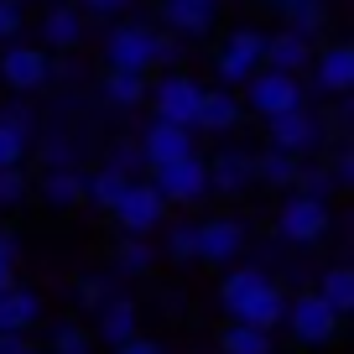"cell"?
<instances>
[{"instance_id":"f35d334b","label":"cell","mask_w":354,"mask_h":354,"mask_svg":"<svg viewBox=\"0 0 354 354\" xmlns=\"http://www.w3.org/2000/svg\"><path fill=\"white\" fill-rule=\"evenodd\" d=\"M110 167H120V172L131 177L136 167H146V156H141V146H131V141H125V146H115V151H110Z\"/></svg>"},{"instance_id":"ac0fdd59","label":"cell","mask_w":354,"mask_h":354,"mask_svg":"<svg viewBox=\"0 0 354 354\" xmlns=\"http://www.w3.org/2000/svg\"><path fill=\"white\" fill-rule=\"evenodd\" d=\"M255 183V156H245V151H224V156H214L209 162V188H219V193H245Z\"/></svg>"},{"instance_id":"d4e9b609","label":"cell","mask_w":354,"mask_h":354,"mask_svg":"<svg viewBox=\"0 0 354 354\" xmlns=\"http://www.w3.org/2000/svg\"><path fill=\"white\" fill-rule=\"evenodd\" d=\"M26 136H32V115L26 110L0 115V167H21L26 162Z\"/></svg>"},{"instance_id":"9a60e30c","label":"cell","mask_w":354,"mask_h":354,"mask_svg":"<svg viewBox=\"0 0 354 354\" xmlns=\"http://www.w3.org/2000/svg\"><path fill=\"white\" fill-rule=\"evenodd\" d=\"M37 318H42V297L32 287H6L0 292V333H32Z\"/></svg>"},{"instance_id":"4fadbf2b","label":"cell","mask_w":354,"mask_h":354,"mask_svg":"<svg viewBox=\"0 0 354 354\" xmlns=\"http://www.w3.org/2000/svg\"><path fill=\"white\" fill-rule=\"evenodd\" d=\"M245 115V104L234 100V88H203V100H198V115H193V131H209V136H224L234 131Z\"/></svg>"},{"instance_id":"b9f144b4","label":"cell","mask_w":354,"mask_h":354,"mask_svg":"<svg viewBox=\"0 0 354 354\" xmlns=\"http://www.w3.org/2000/svg\"><path fill=\"white\" fill-rule=\"evenodd\" d=\"M115 354H162V344H156V339H141V333H131V339L115 344Z\"/></svg>"},{"instance_id":"8d00e7d4","label":"cell","mask_w":354,"mask_h":354,"mask_svg":"<svg viewBox=\"0 0 354 354\" xmlns=\"http://www.w3.org/2000/svg\"><path fill=\"white\" fill-rule=\"evenodd\" d=\"M16 281V234L0 230V292Z\"/></svg>"},{"instance_id":"7a4b0ae2","label":"cell","mask_w":354,"mask_h":354,"mask_svg":"<svg viewBox=\"0 0 354 354\" xmlns=\"http://www.w3.org/2000/svg\"><path fill=\"white\" fill-rule=\"evenodd\" d=\"M245 104H250L261 120H271V115L292 110V104H302V84L297 73H281V68H255L250 78H245Z\"/></svg>"},{"instance_id":"d590c367","label":"cell","mask_w":354,"mask_h":354,"mask_svg":"<svg viewBox=\"0 0 354 354\" xmlns=\"http://www.w3.org/2000/svg\"><path fill=\"white\" fill-rule=\"evenodd\" d=\"M281 16H287V26L302 32V37H318V26H323V6H292V11H281Z\"/></svg>"},{"instance_id":"ba28073f","label":"cell","mask_w":354,"mask_h":354,"mask_svg":"<svg viewBox=\"0 0 354 354\" xmlns=\"http://www.w3.org/2000/svg\"><path fill=\"white\" fill-rule=\"evenodd\" d=\"M104 68H136V73H151V26L146 21H125L104 37Z\"/></svg>"},{"instance_id":"83f0119b","label":"cell","mask_w":354,"mask_h":354,"mask_svg":"<svg viewBox=\"0 0 354 354\" xmlns=\"http://www.w3.org/2000/svg\"><path fill=\"white\" fill-rule=\"evenodd\" d=\"M219 349H224V354H271V333H266V328H250V323L234 318L230 328L219 333Z\"/></svg>"},{"instance_id":"e0dca14e","label":"cell","mask_w":354,"mask_h":354,"mask_svg":"<svg viewBox=\"0 0 354 354\" xmlns=\"http://www.w3.org/2000/svg\"><path fill=\"white\" fill-rule=\"evenodd\" d=\"M318 88H323V94H333V100L354 88V42L323 47V57H318Z\"/></svg>"},{"instance_id":"60d3db41","label":"cell","mask_w":354,"mask_h":354,"mask_svg":"<svg viewBox=\"0 0 354 354\" xmlns=\"http://www.w3.org/2000/svg\"><path fill=\"white\" fill-rule=\"evenodd\" d=\"M16 32H21V6H16V0H0V42L16 37Z\"/></svg>"},{"instance_id":"52a82bcc","label":"cell","mask_w":354,"mask_h":354,"mask_svg":"<svg viewBox=\"0 0 354 354\" xmlns=\"http://www.w3.org/2000/svg\"><path fill=\"white\" fill-rule=\"evenodd\" d=\"M198 100H203V84L188 78V73H167V78H156V88H151L156 120H172V125H193Z\"/></svg>"},{"instance_id":"cb8c5ba5","label":"cell","mask_w":354,"mask_h":354,"mask_svg":"<svg viewBox=\"0 0 354 354\" xmlns=\"http://www.w3.org/2000/svg\"><path fill=\"white\" fill-rule=\"evenodd\" d=\"M261 287H266V271H255V266H234L230 277H224V287H219V308L234 318V313H240Z\"/></svg>"},{"instance_id":"836d02e7","label":"cell","mask_w":354,"mask_h":354,"mask_svg":"<svg viewBox=\"0 0 354 354\" xmlns=\"http://www.w3.org/2000/svg\"><path fill=\"white\" fill-rule=\"evenodd\" d=\"M26 198V172L21 167H0V209H16Z\"/></svg>"},{"instance_id":"277c9868","label":"cell","mask_w":354,"mask_h":354,"mask_svg":"<svg viewBox=\"0 0 354 354\" xmlns=\"http://www.w3.org/2000/svg\"><path fill=\"white\" fill-rule=\"evenodd\" d=\"M110 214H115V224H120L125 234H151L156 224H162V214H167V198L151 183H125L120 198L110 203Z\"/></svg>"},{"instance_id":"bcb514c9","label":"cell","mask_w":354,"mask_h":354,"mask_svg":"<svg viewBox=\"0 0 354 354\" xmlns=\"http://www.w3.org/2000/svg\"><path fill=\"white\" fill-rule=\"evenodd\" d=\"M292 6H323V0H277V11H292Z\"/></svg>"},{"instance_id":"f1b7e54d","label":"cell","mask_w":354,"mask_h":354,"mask_svg":"<svg viewBox=\"0 0 354 354\" xmlns=\"http://www.w3.org/2000/svg\"><path fill=\"white\" fill-rule=\"evenodd\" d=\"M318 297L328 302V308L339 313V318H344V313H354V271H349V266H333L328 277H323Z\"/></svg>"},{"instance_id":"7402d4cb","label":"cell","mask_w":354,"mask_h":354,"mask_svg":"<svg viewBox=\"0 0 354 354\" xmlns=\"http://www.w3.org/2000/svg\"><path fill=\"white\" fill-rule=\"evenodd\" d=\"M42 42L47 47H78L84 42V11H78V6H53V11H47V21H42Z\"/></svg>"},{"instance_id":"ffe728a7","label":"cell","mask_w":354,"mask_h":354,"mask_svg":"<svg viewBox=\"0 0 354 354\" xmlns=\"http://www.w3.org/2000/svg\"><path fill=\"white\" fill-rule=\"evenodd\" d=\"M94 313H100V339L104 344H120V339H131V333H141V328H136L141 313H136L131 297H110V292H104V302Z\"/></svg>"},{"instance_id":"5b68a950","label":"cell","mask_w":354,"mask_h":354,"mask_svg":"<svg viewBox=\"0 0 354 354\" xmlns=\"http://www.w3.org/2000/svg\"><path fill=\"white\" fill-rule=\"evenodd\" d=\"M323 230H328V198L292 193V198L281 203V214H277V234H281V240L313 245V240H323Z\"/></svg>"},{"instance_id":"ee69618b","label":"cell","mask_w":354,"mask_h":354,"mask_svg":"<svg viewBox=\"0 0 354 354\" xmlns=\"http://www.w3.org/2000/svg\"><path fill=\"white\" fill-rule=\"evenodd\" d=\"M131 0H78V11H88V16H120Z\"/></svg>"},{"instance_id":"9c48e42d","label":"cell","mask_w":354,"mask_h":354,"mask_svg":"<svg viewBox=\"0 0 354 354\" xmlns=\"http://www.w3.org/2000/svg\"><path fill=\"white\" fill-rule=\"evenodd\" d=\"M261 47H266V37L250 32V26L224 37V47H219V78H224V88H240L245 78L261 68Z\"/></svg>"},{"instance_id":"e575fe53","label":"cell","mask_w":354,"mask_h":354,"mask_svg":"<svg viewBox=\"0 0 354 354\" xmlns=\"http://www.w3.org/2000/svg\"><path fill=\"white\" fill-rule=\"evenodd\" d=\"M323 167H328V177H333V193L354 188V146H339L333 162H323Z\"/></svg>"},{"instance_id":"d6a6232c","label":"cell","mask_w":354,"mask_h":354,"mask_svg":"<svg viewBox=\"0 0 354 354\" xmlns=\"http://www.w3.org/2000/svg\"><path fill=\"white\" fill-rule=\"evenodd\" d=\"M292 188H297V193H313V198H333V177H328V167H302Z\"/></svg>"},{"instance_id":"8fae6325","label":"cell","mask_w":354,"mask_h":354,"mask_svg":"<svg viewBox=\"0 0 354 354\" xmlns=\"http://www.w3.org/2000/svg\"><path fill=\"white\" fill-rule=\"evenodd\" d=\"M0 78H6V88L26 94V88H42L53 78V63H47L42 47H6L0 53Z\"/></svg>"},{"instance_id":"4316f807","label":"cell","mask_w":354,"mask_h":354,"mask_svg":"<svg viewBox=\"0 0 354 354\" xmlns=\"http://www.w3.org/2000/svg\"><path fill=\"white\" fill-rule=\"evenodd\" d=\"M125 183H131V177H125L120 167H110V162H104L100 172H88V177H84V198L94 203L100 214H110V203L120 198V188H125Z\"/></svg>"},{"instance_id":"ab89813d","label":"cell","mask_w":354,"mask_h":354,"mask_svg":"<svg viewBox=\"0 0 354 354\" xmlns=\"http://www.w3.org/2000/svg\"><path fill=\"white\" fill-rule=\"evenodd\" d=\"M47 167H78V146L73 141H47Z\"/></svg>"},{"instance_id":"3957f363","label":"cell","mask_w":354,"mask_h":354,"mask_svg":"<svg viewBox=\"0 0 354 354\" xmlns=\"http://www.w3.org/2000/svg\"><path fill=\"white\" fill-rule=\"evenodd\" d=\"M292 328V339L308 344V349H323V344L339 339V313L328 308V302L318 297V292H308V297H292L287 302V318H281Z\"/></svg>"},{"instance_id":"8992f818","label":"cell","mask_w":354,"mask_h":354,"mask_svg":"<svg viewBox=\"0 0 354 354\" xmlns=\"http://www.w3.org/2000/svg\"><path fill=\"white\" fill-rule=\"evenodd\" d=\"M266 136H271V146L302 156V151H318L323 120L308 110V104H292V110H281V115H271V120H266Z\"/></svg>"},{"instance_id":"5bb4252c","label":"cell","mask_w":354,"mask_h":354,"mask_svg":"<svg viewBox=\"0 0 354 354\" xmlns=\"http://www.w3.org/2000/svg\"><path fill=\"white\" fill-rule=\"evenodd\" d=\"M261 63L266 68H281V73H302V68L313 63V37H302V32H277V37H266V47H261Z\"/></svg>"},{"instance_id":"6da1fadb","label":"cell","mask_w":354,"mask_h":354,"mask_svg":"<svg viewBox=\"0 0 354 354\" xmlns=\"http://www.w3.org/2000/svg\"><path fill=\"white\" fill-rule=\"evenodd\" d=\"M151 188L167 203H198L203 193H214L209 188V162L198 151L177 156V162H162V167H151Z\"/></svg>"},{"instance_id":"f546056e","label":"cell","mask_w":354,"mask_h":354,"mask_svg":"<svg viewBox=\"0 0 354 354\" xmlns=\"http://www.w3.org/2000/svg\"><path fill=\"white\" fill-rule=\"evenodd\" d=\"M115 271H125V277H146V271H151V245H146V234H125V240L115 245Z\"/></svg>"},{"instance_id":"30bf717a","label":"cell","mask_w":354,"mask_h":354,"mask_svg":"<svg viewBox=\"0 0 354 354\" xmlns=\"http://www.w3.org/2000/svg\"><path fill=\"white\" fill-rule=\"evenodd\" d=\"M193 125H172V120H151L141 131V156H146V167H162V162H177V156H188L193 151Z\"/></svg>"},{"instance_id":"f6af8a7d","label":"cell","mask_w":354,"mask_h":354,"mask_svg":"<svg viewBox=\"0 0 354 354\" xmlns=\"http://www.w3.org/2000/svg\"><path fill=\"white\" fill-rule=\"evenodd\" d=\"M0 354H26V333H0Z\"/></svg>"},{"instance_id":"2e32d148","label":"cell","mask_w":354,"mask_h":354,"mask_svg":"<svg viewBox=\"0 0 354 354\" xmlns=\"http://www.w3.org/2000/svg\"><path fill=\"white\" fill-rule=\"evenodd\" d=\"M214 6L219 0H162V21L177 37H203L214 26Z\"/></svg>"},{"instance_id":"1f68e13d","label":"cell","mask_w":354,"mask_h":354,"mask_svg":"<svg viewBox=\"0 0 354 354\" xmlns=\"http://www.w3.org/2000/svg\"><path fill=\"white\" fill-rule=\"evenodd\" d=\"M167 255H172V261H198V224H177L172 234H167Z\"/></svg>"},{"instance_id":"7bdbcfd3","label":"cell","mask_w":354,"mask_h":354,"mask_svg":"<svg viewBox=\"0 0 354 354\" xmlns=\"http://www.w3.org/2000/svg\"><path fill=\"white\" fill-rule=\"evenodd\" d=\"M78 302H84V308H100V302H104V281L84 277V281H78Z\"/></svg>"},{"instance_id":"74e56055","label":"cell","mask_w":354,"mask_h":354,"mask_svg":"<svg viewBox=\"0 0 354 354\" xmlns=\"http://www.w3.org/2000/svg\"><path fill=\"white\" fill-rule=\"evenodd\" d=\"M177 53H183V47H177V32H151V63H177Z\"/></svg>"},{"instance_id":"d6986e66","label":"cell","mask_w":354,"mask_h":354,"mask_svg":"<svg viewBox=\"0 0 354 354\" xmlns=\"http://www.w3.org/2000/svg\"><path fill=\"white\" fill-rule=\"evenodd\" d=\"M234 318H240V323H250V328H266V333H277V328H281V318H287V292L266 281V287L255 292V297L245 302V308L234 313Z\"/></svg>"},{"instance_id":"603a6c76","label":"cell","mask_w":354,"mask_h":354,"mask_svg":"<svg viewBox=\"0 0 354 354\" xmlns=\"http://www.w3.org/2000/svg\"><path fill=\"white\" fill-rule=\"evenodd\" d=\"M42 198L53 203V209H78V203H84V172H78V167H47Z\"/></svg>"},{"instance_id":"484cf974","label":"cell","mask_w":354,"mask_h":354,"mask_svg":"<svg viewBox=\"0 0 354 354\" xmlns=\"http://www.w3.org/2000/svg\"><path fill=\"white\" fill-rule=\"evenodd\" d=\"M302 172V162L292 151H281V146H266L261 156H255V183H271V188H292Z\"/></svg>"},{"instance_id":"44dd1931","label":"cell","mask_w":354,"mask_h":354,"mask_svg":"<svg viewBox=\"0 0 354 354\" xmlns=\"http://www.w3.org/2000/svg\"><path fill=\"white\" fill-rule=\"evenodd\" d=\"M100 94H104V104H115V110H136V104L146 100V73H136V68H104Z\"/></svg>"},{"instance_id":"4dcf8cb0","label":"cell","mask_w":354,"mask_h":354,"mask_svg":"<svg viewBox=\"0 0 354 354\" xmlns=\"http://www.w3.org/2000/svg\"><path fill=\"white\" fill-rule=\"evenodd\" d=\"M47 354H94V344H88V333L78 328V323H57L53 328V349Z\"/></svg>"},{"instance_id":"7c38bea8","label":"cell","mask_w":354,"mask_h":354,"mask_svg":"<svg viewBox=\"0 0 354 354\" xmlns=\"http://www.w3.org/2000/svg\"><path fill=\"white\" fill-rule=\"evenodd\" d=\"M240 250H245V224L240 219H203L198 224V261L230 266Z\"/></svg>"},{"instance_id":"7dc6e473","label":"cell","mask_w":354,"mask_h":354,"mask_svg":"<svg viewBox=\"0 0 354 354\" xmlns=\"http://www.w3.org/2000/svg\"><path fill=\"white\" fill-rule=\"evenodd\" d=\"M26 354H42V349H32V344H26Z\"/></svg>"}]
</instances>
